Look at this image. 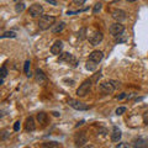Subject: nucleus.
<instances>
[{"instance_id":"f257e3e1","label":"nucleus","mask_w":148,"mask_h":148,"mask_svg":"<svg viewBox=\"0 0 148 148\" xmlns=\"http://www.w3.org/2000/svg\"><path fill=\"white\" fill-rule=\"evenodd\" d=\"M56 22V17L54 16H49V15H41L40 20H38V27L41 30H48L49 27H52Z\"/></svg>"},{"instance_id":"f03ea898","label":"nucleus","mask_w":148,"mask_h":148,"mask_svg":"<svg viewBox=\"0 0 148 148\" xmlns=\"http://www.w3.org/2000/svg\"><path fill=\"white\" fill-rule=\"evenodd\" d=\"M91 84H92V80L91 79H86L84 80L80 84V86L77 89V95L80 96V98H83V96H85L88 92H89L90 88H91Z\"/></svg>"},{"instance_id":"7ed1b4c3","label":"nucleus","mask_w":148,"mask_h":148,"mask_svg":"<svg viewBox=\"0 0 148 148\" xmlns=\"http://www.w3.org/2000/svg\"><path fill=\"white\" fill-rule=\"evenodd\" d=\"M110 34L112 35L114 37H119V36H121L123 34V31H125V26L121 25L120 22H115V24H112L110 26Z\"/></svg>"},{"instance_id":"20e7f679","label":"nucleus","mask_w":148,"mask_h":148,"mask_svg":"<svg viewBox=\"0 0 148 148\" xmlns=\"http://www.w3.org/2000/svg\"><path fill=\"white\" fill-rule=\"evenodd\" d=\"M115 89H116V88H115V85L111 83V80L104 82L99 85V90L103 92V94H111V92H114Z\"/></svg>"},{"instance_id":"39448f33","label":"nucleus","mask_w":148,"mask_h":148,"mask_svg":"<svg viewBox=\"0 0 148 148\" xmlns=\"http://www.w3.org/2000/svg\"><path fill=\"white\" fill-rule=\"evenodd\" d=\"M68 105L71 106V108L75 109V110H79V111H85V110L89 109V106H88L86 104L82 103V101H78V100H74V99H69Z\"/></svg>"},{"instance_id":"423d86ee","label":"nucleus","mask_w":148,"mask_h":148,"mask_svg":"<svg viewBox=\"0 0 148 148\" xmlns=\"http://www.w3.org/2000/svg\"><path fill=\"white\" fill-rule=\"evenodd\" d=\"M88 37H89V42L92 46H98L104 38V36H103V34H101L100 31H94L90 36H88Z\"/></svg>"},{"instance_id":"0eeeda50","label":"nucleus","mask_w":148,"mask_h":148,"mask_svg":"<svg viewBox=\"0 0 148 148\" xmlns=\"http://www.w3.org/2000/svg\"><path fill=\"white\" fill-rule=\"evenodd\" d=\"M133 148H147L148 147V138L146 137H137L132 141Z\"/></svg>"},{"instance_id":"6e6552de","label":"nucleus","mask_w":148,"mask_h":148,"mask_svg":"<svg viewBox=\"0 0 148 148\" xmlns=\"http://www.w3.org/2000/svg\"><path fill=\"white\" fill-rule=\"evenodd\" d=\"M59 61L61 62H67L68 64H72L73 67L77 66V58L71 53H62L61 57H59Z\"/></svg>"},{"instance_id":"1a4fd4ad","label":"nucleus","mask_w":148,"mask_h":148,"mask_svg":"<svg viewBox=\"0 0 148 148\" xmlns=\"http://www.w3.org/2000/svg\"><path fill=\"white\" fill-rule=\"evenodd\" d=\"M42 12H43V8H42V5H40V4H34V5H31L29 9V14L32 17H37V16L42 15Z\"/></svg>"},{"instance_id":"9d476101","label":"nucleus","mask_w":148,"mask_h":148,"mask_svg":"<svg viewBox=\"0 0 148 148\" xmlns=\"http://www.w3.org/2000/svg\"><path fill=\"white\" fill-rule=\"evenodd\" d=\"M111 16H112L114 20L120 22V21H123L125 18H126V12L123 10H121V9H115V10H112V12H111Z\"/></svg>"},{"instance_id":"9b49d317","label":"nucleus","mask_w":148,"mask_h":148,"mask_svg":"<svg viewBox=\"0 0 148 148\" xmlns=\"http://www.w3.org/2000/svg\"><path fill=\"white\" fill-rule=\"evenodd\" d=\"M62 49H63V42H62V41H59V40L54 41V43L51 46V53L54 54V56L61 54Z\"/></svg>"},{"instance_id":"f8f14e48","label":"nucleus","mask_w":148,"mask_h":148,"mask_svg":"<svg viewBox=\"0 0 148 148\" xmlns=\"http://www.w3.org/2000/svg\"><path fill=\"white\" fill-rule=\"evenodd\" d=\"M103 58H104V53L101 52V51H92V52L90 53V56H89V61L94 62L96 64L100 63Z\"/></svg>"},{"instance_id":"ddd939ff","label":"nucleus","mask_w":148,"mask_h":148,"mask_svg":"<svg viewBox=\"0 0 148 148\" xmlns=\"http://www.w3.org/2000/svg\"><path fill=\"white\" fill-rule=\"evenodd\" d=\"M86 135L84 132H79L78 135L75 136V138H74V142H75V145L77 146H79V147H82V146H84L85 143H86Z\"/></svg>"},{"instance_id":"4468645a","label":"nucleus","mask_w":148,"mask_h":148,"mask_svg":"<svg viewBox=\"0 0 148 148\" xmlns=\"http://www.w3.org/2000/svg\"><path fill=\"white\" fill-rule=\"evenodd\" d=\"M35 78H36V82L40 83V84H42V83L47 82V75H46V74L43 73V71H41V69H36Z\"/></svg>"},{"instance_id":"2eb2a0df","label":"nucleus","mask_w":148,"mask_h":148,"mask_svg":"<svg viewBox=\"0 0 148 148\" xmlns=\"http://www.w3.org/2000/svg\"><path fill=\"white\" fill-rule=\"evenodd\" d=\"M121 136H122L121 130H120L119 127H116V126H114L112 127V133H111V141L112 142H119L120 140H121Z\"/></svg>"},{"instance_id":"dca6fc26","label":"nucleus","mask_w":148,"mask_h":148,"mask_svg":"<svg viewBox=\"0 0 148 148\" xmlns=\"http://www.w3.org/2000/svg\"><path fill=\"white\" fill-rule=\"evenodd\" d=\"M25 128L26 131H35L36 130V125H35V120L34 117H29L26 120V123H25Z\"/></svg>"},{"instance_id":"f3484780","label":"nucleus","mask_w":148,"mask_h":148,"mask_svg":"<svg viewBox=\"0 0 148 148\" xmlns=\"http://www.w3.org/2000/svg\"><path fill=\"white\" fill-rule=\"evenodd\" d=\"M64 26H66V24H64L63 21H61V22H58V24H54L51 27V30H52L53 34H57V32H61L64 29Z\"/></svg>"},{"instance_id":"a211bd4d","label":"nucleus","mask_w":148,"mask_h":148,"mask_svg":"<svg viewBox=\"0 0 148 148\" xmlns=\"http://www.w3.org/2000/svg\"><path fill=\"white\" fill-rule=\"evenodd\" d=\"M43 148H59V143L58 142H45L43 143Z\"/></svg>"},{"instance_id":"6ab92c4d","label":"nucleus","mask_w":148,"mask_h":148,"mask_svg":"<svg viewBox=\"0 0 148 148\" xmlns=\"http://www.w3.org/2000/svg\"><path fill=\"white\" fill-rule=\"evenodd\" d=\"M37 120H38L40 123H45L46 120H47V114H45V112H38V114H37Z\"/></svg>"},{"instance_id":"aec40b11","label":"nucleus","mask_w":148,"mask_h":148,"mask_svg":"<svg viewBox=\"0 0 148 148\" xmlns=\"http://www.w3.org/2000/svg\"><path fill=\"white\" fill-rule=\"evenodd\" d=\"M8 37H10V38H15L16 34L14 31H6V32H4V34L1 35V38H8Z\"/></svg>"},{"instance_id":"412c9836","label":"nucleus","mask_w":148,"mask_h":148,"mask_svg":"<svg viewBox=\"0 0 148 148\" xmlns=\"http://www.w3.org/2000/svg\"><path fill=\"white\" fill-rule=\"evenodd\" d=\"M86 69H88V71H95V69H96V67H98V64H96V63H94V62H91V61H88L86 62Z\"/></svg>"},{"instance_id":"4be33fe9","label":"nucleus","mask_w":148,"mask_h":148,"mask_svg":"<svg viewBox=\"0 0 148 148\" xmlns=\"http://www.w3.org/2000/svg\"><path fill=\"white\" fill-rule=\"evenodd\" d=\"M25 4L24 3H18V4H16V6H15V10H16V12H22L25 10Z\"/></svg>"},{"instance_id":"5701e85b","label":"nucleus","mask_w":148,"mask_h":148,"mask_svg":"<svg viewBox=\"0 0 148 148\" xmlns=\"http://www.w3.org/2000/svg\"><path fill=\"white\" fill-rule=\"evenodd\" d=\"M85 34H86V29H85V27H83V29H80L79 34H78V38H79L80 41H82V40H84L85 37H86Z\"/></svg>"},{"instance_id":"b1692460","label":"nucleus","mask_w":148,"mask_h":148,"mask_svg":"<svg viewBox=\"0 0 148 148\" xmlns=\"http://www.w3.org/2000/svg\"><path fill=\"white\" fill-rule=\"evenodd\" d=\"M101 9H103V4H101V3H96L95 5H94V9H92V12H94V14H98V12L101 10Z\"/></svg>"},{"instance_id":"393cba45","label":"nucleus","mask_w":148,"mask_h":148,"mask_svg":"<svg viewBox=\"0 0 148 148\" xmlns=\"http://www.w3.org/2000/svg\"><path fill=\"white\" fill-rule=\"evenodd\" d=\"M30 66H31V62L30 61H26L25 62V66H24V71L26 73V75H29V74H30Z\"/></svg>"},{"instance_id":"a878e982","label":"nucleus","mask_w":148,"mask_h":148,"mask_svg":"<svg viewBox=\"0 0 148 148\" xmlns=\"http://www.w3.org/2000/svg\"><path fill=\"white\" fill-rule=\"evenodd\" d=\"M0 74H1V79H4V78L8 75V69H6L5 66H3L1 69H0Z\"/></svg>"},{"instance_id":"bb28decb","label":"nucleus","mask_w":148,"mask_h":148,"mask_svg":"<svg viewBox=\"0 0 148 148\" xmlns=\"http://www.w3.org/2000/svg\"><path fill=\"white\" fill-rule=\"evenodd\" d=\"M100 78H101V73L99 72V73H96L94 77H91L90 79L92 80V83H96V82H99V79H100Z\"/></svg>"},{"instance_id":"cd10ccee","label":"nucleus","mask_w":148,"mask_h":148,"mask_svg":"<svg viewBox=\"0 0 148 148\" xmlns=\"http://www.w3.org/2000/svg\"><path fill=\"white\" fill-rule=\"evenodd\" d=\"M142 117H143V122H145L146 125H148V109L145 111V112H143Z\"/></svg>"},{"instance_id":"c85d7f7f","label":"nucleus","mask_w":148,"mask_h":148,"mask_svg":"<svg viewBox=\"0 0 148 148\" xmlns=\"http://www.w3.org/2000/svg\"><path fill=\"white\" fill-rule=\"evenodd\" d=\"M125 111H126V108H123V106H121V108H117L116 109V115H122Z\"/></svg>"},{"instance_id":"c756f323","label":"nucleus","mask_w":148,"mask_h":148,"mask_svg":"<svg viewBox=\"0 0 148 148\" xmlns=\"http://www.w3.org/2000/svg\"><path fill=\"white\" fill-rule=\"evenodd\" d=\"M20 127H21V122L20 121H16L15 125H14V131H18Z\"/></svg>"},{"instance_id":"7c9ffc66","label":"nucleus","mask_w":148,"mask_h":148,"mask_svg":"<svg viewBox=\"0 0 148 148\" xmlns=\"http://www.w3.org/2000/svg\"><path fill=\"white\" fill-rule=\"evenodd\" d=\"M86 1V0H73V3L75 4V5H83Z\"/></svg>"},{"instance_id":"2f4dec72","label":"nucleus","mask_w":148,"mask_h":148,"mask_svg":"<svg viewBox=\"0 0 148 148\" xmlns=\"http://www.w3.org/2000/svg\"><path fill=\"white\" fill-rule=\"evenodd\" d=\"M116 148H130V146L127 145V143H119V145L116 146Z\"/></svg>"},{"instance_id":"473e14b6","label":"nucleus","mask_w":148,"mask_h":148,"mask_svg":"<svg viewBox=\"0 0 148 148\" xmlns=\"http://www.w3.org/2000/svg\"><path fill=\"white\" fill-rule=\"evenodd\" d=\"M126 96H127V94H126V92H122L121 95H119V100H122V99H125V98H126Z\"/></svg>"},{"instance_id":"72a5a7b5","label":"nucleus","mask_w":148,"mask_h":148,"mask_svg":"<svg viewBox=\"0 0 148 148\" xmlns=\"http://www.w3.org/2000/svg\"><path fill=\"white\" fill-rule=\"evenodd\" d=\"M47 3H49V4H52V5H57V1L56 0H46Z\"/></svg>"},{"instance_id":"f704fd0d","label":"nucleus","mask_w":148,"mask_h":148,"mask_svg":"<svg viewBox=\"0 0 148 148\" xmlns=\"http://www.w3.org/2000/svg\"><path fill=\"white\" fill-rule=\"evenodd\" d=\"M6 131H3V135H1V140H5V138L8 137V135H6Z\"/></svg>"},{"instance_id":"c9c22d12","label":"nucleus","mask_w":148,"mask_h":148,"mask_svg":"<svg viewBox=\"0 0 148 148\" xmlns=\"http://www.w3.org/2000/svg\"><path fill=\"white\" fill-rule=\"evenodd\" d=\"M127 1H130V3H133V1H136V0H127Z\"/></svg>"},{"instance_id":"e433bc0d","label":"nucleus","mask_w":148,"mask_h":148,"mask_svg":"<svg viewBox=\"0 0 148 148\" xmlns=\"http://www.w3.org/2000/svg\"><path fill=\"white\" fill-rule=\"evenodd\" d=\"M14 1H20V0H14Z\"/></svg>"}]
</instances>
